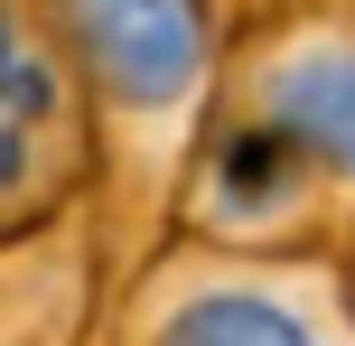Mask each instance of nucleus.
Returning <instances> with one entry per match:
<instances>
[{
    "instance_id": "nucleus-5",
    "label": "nucleus",
    "mask_w": 355,
    "mask_h": 346,
    "mask_svg": "<svg viewBox=\"0 0 355 346\" xmlns=\"http://www.w3.org/2000/svg\"><path fill=\"white\" fill-rule=\"evenodd\" d=\"M225 103L262 112L290 150L327 178L355 234V10H262L234 19Z\"/></svg>"
},
{
    "instance_id": "nucleus-3",
    "label": "nucleus",
    "mask_w": 355,
    "mask_h": 346,
    "mask_svg": "<svg viewBox=\"0 0 355 346\" xmlns=\"http://www.w3.org/2000/svg\"><path fill=\"white\" fill-rule=\"evenodd\" d=\"M168 243H206V253H337L346 243V206L327 197V178L262 122V112L215 94L206 131H196L187 187H178V234Z\"/></svg>"
},
{
    "instance_id": "nucleus-2",
    "label": "nucleus",
    "mask_w": 355,
    "mask_h": 346,
    "mask_svg": "<svg viewBox=\"0 0 355 346\" xmlns=\"http://www.w3.org/2000/svg\"><path fill=\"white\" fill-rule=\"evenodd\" d=\"M122 346H355V272L337 253L159 243L131 272Z\"/></svg>"
},
{
    "instance_id": "nucleus-1",
    "label": "nucleus",
    "mask_w": 355,
    "mask_h": 346,
    "mask_svg": "<svg viewBox=\"0 0 355 346\" xmlns=\"http://www.w3.org/2000/svg\"><path fill=\"white\" fill-rule=\"evenodd\" d=\"M56 37L75 56V85L94 112V197H103L112 253L141 272L178 234V187H187L196 131L225 94V10H131V0H75L56 10Z\"/></svg>"
},
{
    "instance_id": "nucleus-4",
    "label": "nucleus",
    "mask_w": 355,
    "mask_h": 346,
    "mask_svg": "<svg viewBox=\"0 0 355 346\" xmlns=\"http://www.w3.org/2000/svg\"><path fill=\"white\" fill-rule=\"evenodd\" d=\"M94 197V112L56 10H0V253Z\"/></svg>"
}]
</instances>
